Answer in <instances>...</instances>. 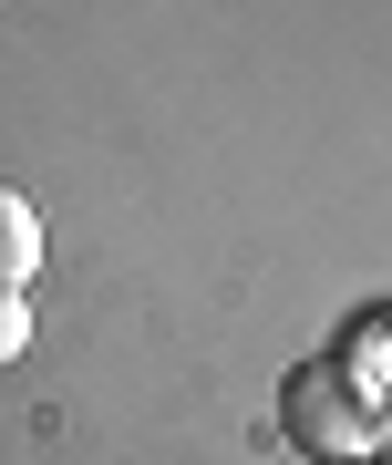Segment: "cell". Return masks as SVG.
Here are the masks:
<instances>
[{"instance_id": "6da1fadb", "label": "cell", "mask_w": 392, "mask_h": 465, "mask_svg": "<svg viewBox=\"0 0 392 465\" xmlns=\"http://www.w3.org/2000/svg\"><path fill=\"white\" fill-rule=\"evenodd\" d=\"M279 434H289L299 455H320V465H361V455H382V403L361 393L330 351H310V362L279 382Z\"/></svg>"}, {"instance_id": "7a4b0ae2", "label": "cell", "mask_w": 392, "mask_h": 465, "mask_svg": "<svg viewBox=\"0 0 392 465\" xmlns=\"http://www.w3.org/2000/svg\"><path fill=\"white\" fill-rule=\"evenodd\" d=\"M330 362H341L372 403H392V300H372V311H361L341 341H330Z\"/></svg>"}, {"instance_id": "3957f363", "label": "cell", "mask_w": 392, "mask_h": 465, "mask_svg": "<svg viewBox=\"0 0 392 465\" xmlns=\"http://www.w3.org/2000/svg\"><path fill=\"white\" fill-rule=\"evenodd\" d=\"M32 269H42V207L0 186V290H32Z\"/></svg>"}, {"instance_id": "277c9868", "label": "cell", "mask_w": 392, "mask_h": 465, "mask_svg": "<svg viewBox=\"0 0 392 465\" xmlns=\"http://www.w3.org/2000/svg\"><path fill=\"white\" fill-rule=\"evenodd\" d=\"M21 351H32V300L0 290V362H21Z\"/></svg>"}, {"instance_id": "5b68a950", "label": "cell", "mask_w": 392, "mask_h": 465, "mask_svg": "<svg viewBox=\"0 0 392 465\" xmlns=\"http://www.w3.org/2000/svg\"><path fill=\"white\" fill-rule=\"evenodd\" d=\"M382 465H392V424H382Z\"/></svg>"}, {"instance_id": "8992f818", "label": "cell", "mask_w": 392, "mask_h": 465, "mask_svg": "<svg viewBox=\"0 0 392 465\" xmlns=\"http://www.w3.org/2000/svg\"><path fill=\"white\" fill-rule=\"evenodd\" d=\"M361 465H382V455H361Z\"/></svg>"}]
</instances>
